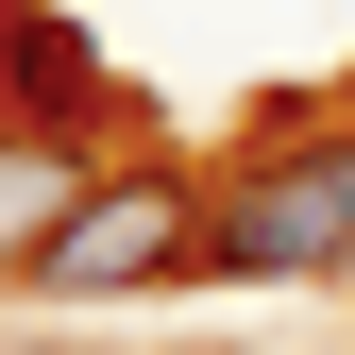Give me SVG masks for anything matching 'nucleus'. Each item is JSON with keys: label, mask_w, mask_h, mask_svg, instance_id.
<instances>
[{"label": "nucleus", "mask_w": 355, "mask_h": 355, "mask_svg": "<svg viewBox=\"0 0 355 355\" xmlns=\"http://www.w3.org/2000/svg\"><path fill=\"white\" fill-rule=\"evenodd\" d=\"M0 85H17V136H85V102H102V51H85L51 0H0Z\"/></svg>", "instance_id": "obj_3"}, {"label": "nucleus", "mask_w": 355, "mask_h": 355, "mask_svg": "<svg viewBox=\"0 0 355 355\" xmlns=\"http://www.w3.org/2000/svg\"><path fill=\"white\" fill-rule=\"evenodd\" d=\"M187 254H203V203L169 187V169H119V187H85V203H68V237L34 254V288H51V304H102V288L187 271Z\"/></svg>", "instance_id": "obj_2"}, {"label": "nucleus", "mask_w": 355, "mask_h": 355, "mask_svg": "<svg viewBox=\"0 0 355 355\" xmlns=\"http://www.w3.org/2000/svg\"><path fill=\"white\" fill-rule=\"evenodd\" d=\"M68 203H85L68 136H0V271H34V254H51V237H68Z\"/></svg>", "instance_id": "obj_4"}, {"label": "nucleus", "mask_w": 355, "mask_h": 355, "mask_svg": "<svg viewBox=\"0 0 355 355\" xmlns=\"http://www.w3.org/2000/svg\"><path fill=\"white\" fill-rule=\"evenodd\" d=\"M338 254H355V136L237 169V187L203 203V254H187V271L203 288H288V271H338Z\"/></svg>", "instance_id": "obj_1"}]
</instances>
